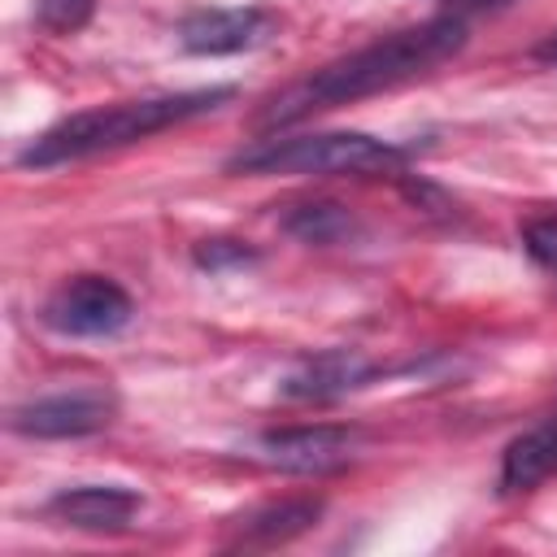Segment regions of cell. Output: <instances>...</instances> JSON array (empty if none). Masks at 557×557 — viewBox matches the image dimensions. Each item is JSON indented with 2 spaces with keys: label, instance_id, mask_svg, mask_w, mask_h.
Listing matches in <instances>:
<instances>
[{
  "label": "cell",
  "instance_id": "obj_9",
  "mask_svg": "<svg viewBox=\"0 0 557 557\" xmlns=\"http://www.w3.org/2000/svg\"><path fill=\"white\" fill-rule=\"evenodd\" d=\"M139 492L122 487V483H83V487H61L44 509L48 518H57L61 527L74 531H91V535H113L126 531L131 518L139 513Z\"/></svg>",
  "mask_w": 557,
  "mask_h": 557
},
{
  "label": "cell",
  "instance_id": "obj_3",
  "mask_svg": "<svg viewBox=\"0 0 557 557\" xmlns=\"http://www.w3.org/2000/svg\"><path fill=\"white\" fill-rule=\"evenodd\" d=\"M413 148L361 135V131H322V135H270L257 139L248 148H239L235 157H226V174H252V178H270V174H352V178H370V174H400L409 165Z\"/></svg>",
  "mask_w": 557,
  "mask_h": 557
},
{
  "label": "cell",
  "instance_id": "obj_17",
  "mask_svg": "<svg viewBox=\"0 0 557 557\" xmlns=\"http://www.w3.org/2000/svg\"><path fill=\"white\" fill-rule=\"evenodd\" d=\"M509 0H453V13H470V9H500Z\"/></svg>",
  "mask_w": 557,
  "mask_h": 557
},
{
  "label": "cell",
  "instance_id": "obj_5",
  "mask_svg": "<svg viewBox=\"0 0 557 557\" xmlns=\"http://www.w3.org/2000/svg\"><path fill=\"white\" fill-rule=\"evenodd\" d=\"M113 418H117V396L109 387H70L9 409V431L30 440H78L104 431Z\"/></svg>",
  "mask_w": 557,
  "mask_h": 557
},
{
  "label": "cell",
  "instance_id": "obj_12",
  "mask_svg": "<svg viewBox=\"0 0 557 557\" xmlns=\"http://www.w3.org/2000/svg\"><path fill=\"white\" fill-rule=\"evenodd\" d=\"M283 226H287L300 244H318V248H326V244H344V239L357 235L352 213H348L344 205H335V200H309V205H296V209L283 218Z\"/></svg>",
  "mask_w": 557,
  "mask_h": 557
},
{
  "label": "cell",
  "instance_id": "obj_10",
  "mask_svg": "<svg viewBox=\"0 0 557 557\" xmlns=\"http://www.w3.org/2000/svg\"><path fill=\"white\" fill-rule=\"evenodd\" d=\"M322 518L318 496H287V500H265L235 522H226V544L231 548H274L296 535H305Z\"/></svg>",
  "mask_w": 557,
  "mask_h": 557
},
{
  "label": "cell",
  "instance_id": "obj_1",
  "mask_svg": "<svg viewBox=\"0 0 557 557\" xmlns=\"http://www.w3.org/2000/svg\"><path fill=\"white\" fill-rule=\"evenodd\" d=\"M461 48H466V17L461 13H440L422 26L383 35V39H374V44H366V48L339 57V61H326L322 70L287 83L274 96H265L261 109L252 113V126L257 131H278V126H292L300 117L366 100L374 91H392L400 83H413V78L440 70Z\"/></svg>",
  "mask_w": 557,
  "mask_h": 557
},
{
  "label": "cell",
  "instance_id": "obj_6",
  "mask_svg": "<svg viewBox=\"0 0 557 557\" xmlns=\"http://www.w3.org/2000/svg\"><path fill=\"white\" fill-rule=\"evenodd\" d=\"M361 435L339 422H305V426H278L257 435V457L287 474H335L357 457Z\"/></svg>",
  "mask_w": 557,
  "mask_h": 557
},
{
  "label": "cell",
  "instance_id": "obj_14",
  "mask_svg": "<svg viewBox=\"0 0 557 557\" xmlns=\"http://www.w3.org/2000/svg\"><path fill=\"white\" fill-rule=\"evenodd\" d=\"M522 248H527V257H531L544 274L557 278V213L531 218V222L522 226Z\"/></svg>",
  "mask_w": 557,
  "mask_h": 557
},
{
  "label": "cell",
  "instance_id": "obj_16",
  "mask_svg": "<svg viewBox=\"0 0 557 557\" xmlns=\"http://www.w3.org/2000/svg\"><path fill=\"white\" fill-rule=\"evenodd\" d=\"M531 57H535V61H544V65H557V30H553V35H544V39L531 48Z\"/></svg>",
  "mask_w": 557,
  "mask_h": 557
},
{
  "label": "cell",
  "instance_id": "obj_7",
  "mask_svg": "<svg viewBox=\"0 0 557 557\" xmlns=\"http://www.w3.org/2000/svg\"><path fill=\"white\" fill-rule=\"evenodd\" d=\"M278 17L270 9L244 4V9H196L178 22V44L191 57H231L252 52L265 39H274Z\"/></svg>",
  "mask_w": 557,
  "mask_h": 557
},
{
  "label": "cell",
  "instance_id": "obj_13",
  "mask_svg": "<svg viewBox=\"0 0 557 557\" xmlns=\"http://www.w3.org/2000/svg\"><path fill=\"white\" fill-rule=\"evenodd\" d=\"M96 0H35V22L52 35H74L91 22Z\"/></svg>",
  "mask_w": 557,
  "mask_h": 557
},
{
  "label": "cell",
  "instance_id": "obj_4",
  "mask_svg": "<svg viewBox=\"0 0 557 557\" xmlns=\"http://www.w3.org/2000/svg\"><path fill=\"white\" fill-rule=\"evenodd\" d=\"M131 318H135L131 292L104 274L65 278L61 287H52V296L39 309V322L70 339H109V335L126 331Z\"/></svg>",
  "mask_w": 557,
  "mask_h": 557
},
{
  "label": "cell",
  "instance_id": "obj_15",
  "mask_svg": "<svg viewBox=\"0 0 557 557\" xmlns=\"http://www.w3.org/2000/svg\"><path fill=\"white\" fill-rule=\"evenodd\" d=\"M191 257H196V265L209 270V274H226V270H235V265L257 261V252H252L248 244H239V239H200Z\"/></svg>",
  "mask_w": 557,
  "mask_h": 557
},
{
  "label": "cell",
  "instance_id": "obj_2",
  "mask_svg": "<svg viewBox=\"0 0 557 557\" xmlns=\"http://www.w3.org/2000/svg\"><path fill=\"white\" fill-rule=\"evenodd\" d=\"M231 96H235V87H196V91H165V96H139V100H113V104L78 109L70 117L52 122L44 135H35L17 152V165L52 170V165H70V161H83L96 152H113V148H126L135 139L161 135L170 126H183L200 113H213Z\"/></svg>",
  "mask_w": 557,
  "mask_h": 557
},
{
  "label": "cell",
  "instance_id": "obj_11",
  "mask_svg": "<svg viewBox=\"0 0 557 557\" xmlns=\"http://www.w3.org/2000/svg\"><path fill=\"white\" fill-rule=\"evenodd\" d=\"M557 474V418L509 440L500 457V492H531Z\"/></svg>",
  "mask_w": 557,
  "mask_h": 557
},
{
  "label": "cell",
  "instance_id": "obj_8",
  "mask_svg": "<svg viewBox=\"0 0 557 557\" xmlns=\"http://www.w3.org/2000/svg\"><path fill=\"white\" fill-rule=\"evenodd\" d=\"M370 379H374V361L361 348H322L313 357H300L278 379V396L300 400V405H326V400H339L366 387Z\"/></svg>",
  "mask_w": 557,
  "mask_h": 557
}]
</instances>
